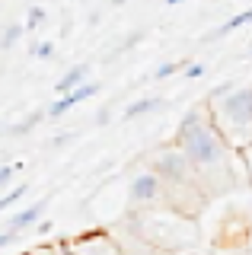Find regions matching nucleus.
<instances>
[{"label":"nucleus","mask_w":252,"mask_h":255,"mask_svg":"<svg viewBox=\"0 0 252 255\" xmlns=\"http://www.w3.org/2000/svg\"><path fill=\"white\" fill-rule=\"evenodd\" d=\"M172 143L182 147V153L192 159V166L198 169L208 195H224L233 188V150L227 147V140L217 134V128L211 125L208 106H195L182 115V122L176 128Z\"/></svg>","instance_id":"f257e3e1"},{"label":"nucleus","mask_w":252,"mask_h":255,"mask_svg":"<svg viewBox=\"0 0 252 255\" xmlns=\"http://www.w3.org/2000/svg\"><path fill=\"white\" fill-rule=\"evenodd\" d=\"M211 115V125L227 140L233 153H246L252 147V86H233L220 83L204 99Z\"/></svg>","instance_id":"f03ea898"},{"label":"nucleus","mask_w":252,"mask_h":255,"mask_svg":"<svg viewBox=\"0 0 252 255\" xmlns=\"http://www.w3.org/2000/svg\"><path fill=\"white\" fill-rule=\"evenodd\" d=\"M131 233H134L144 246L156 252H182L198 243V223L195 217L176 211H137L131 214Z\"/></svg>","instance_id":"7ed1b4c3"},{"label":"nucleus","mask_w":252,"mask_h":255,"mask_svg":"<svg viewBox=\"0 0 252 255\" xmlns=\"http://www.w3.org/2000/svg\"><path fill=\"white\" fill-rule=\"evenodd\" d=\"M128 201H131V214L137 211H169V191H166V182L160 179L153 169H144L131 179V188H128Z\"/></svg>","instance_id":"20e7f679"},{"label":"nucleus","mask_w":252,"mask_h":255,"mask_svg":"<svg viewBox=\"0 0 252 255\" xmlns=\"http://www.w3.org/2000/svg\"><path fill=\"white\" fill-rule=\"evenodd\" d=\"M64 249L70 255H125L115 236L106 230H90V233H80L74 239H64Z\"/></svg>","instance_id":"39448f33"},{"label":"nucleus","mask_w":252,"mask_h":255,"mask_svg":"<svg viewBox=\"0 0 252 255\" xmlns=\"http://www.w3.org/2000/svg\"><path fill=\"white\" fill-rule=\"evenodd\" d=\"M96 93H99V83H96V80H90V83H83V86H80V90H74V93H67V96H58V99H54L45 112H48L51 122H58V118H64L67 112H70V109H77L80 102H90Z\"/></svg>","instance_id":"423d86ee"},{"label":"nucleus","mask_w":252,"mask_h":255,"mask_svg":"<svg viewBox=\"0 0 252 255\" xmlns=\"http://www.w3.org/2000/svg\"><path fill=\"white\" fill-rule=\"evenodd\" d=\"M45 207H48V198H38V201H32V204H26L19 214H13L10 217V223H6V230H26V227H38L42 223V214H45Z\"/></svg>","instance_id":"0eeeda50"},{"label":"nucleus","mask_w":252,"mask_h":255,"mask_svg":"<svg viewBox=\"0 0 252 255\" xmlns=\"http://www.w3.org/2000/svg\"><path fill=\"white\" fill-rule=\"evenodd\" d=\"M83 83H90V64H74V67H67L64 77L54 83V93H58V96H67V93L80 90Z\"/></svg>","instance_id":"6e6552de"},{"label":"nucleus","mask_w":252,"mask_h":255,"mask_svg":"<svg viewBox=\"0 0 252 255\" xmlns=\"http://www.w3.org/2000/svg\"><path fill=\"white\" fill-rule=\"evenodd\" d=\"M249 22H252V6H249V10H243V13H236V16H230V19L220 22L217 29H211L208 35H204V42H217V38H224V35H230V32H236V29L249 26Z\"/></svg>","instance_id":"1a4fd4ad"},{"label":"nucleus","mask_w":252,"mask_h":255,"mask_svg":"<svg viewBox=\"0 0 252 255\" xmlns=\"http://www.w3.org/2000/svg\"><path fill=\"white\" fill-rule=\"evenodd\" d=\"M160 109H166V99H160V96H144V99H137V102H131L128 109H125V118H144V115H150V112H160Z\"/></svg>","instance_id":"9d476101"},{"label":"nucleus","mask_w":252,"mask_h":255,"mask_svg":"<svg viewBox=\"0 0 252 255\" xmlns=\"http://www.w3.org/2000/svg\"><path fill=\"white\" fill-rule=\"evenodd\" d=\"M26 35V26L22 22H10V26L0 29V51H13L19 45V38Z\"/></svg>","instance_id":"9b49d317"},{"label":"nucleus","mask_w":252,"mask_h":255,"mask_svg":"<svg viewBox=\"0 0 252 255\" xmlns=\"http://www.w3.org/2000/svg\"><path fill=\"white\" fill-rule=\"evenodd\" d=\"M45 118H48V112H45V109H38V112H32V115H29V118H22L19 125H13V128H10V131H6V134H10V137H22V134L35 131V128L42 125Z\"/></svg>","instance_id":"f8f14e48"},{"label":"nucleus","mask_w":252,"mask_h":255,"mask_svg":"<svg viewBox=\"0 0 252 255\" xmlns=\"http://www.w3.org/2000/svg\"><path fill=\"white\" fill-rule=\"evenodd\" d=\"M26 191H29V185H16V188H10V191H6V195H0V214H3V211H10V207L16 204L22 195H26Z\"/></svg>","instance_id":"ddd939ff"},{"label":"nucleus","mask_w":252,"mask_h":255,"mask_svg":"<svg viewBox=\"0 0 252 255\" xmlns=\"http://www.w3.org/2000/svg\"><path fill=\"white\" fill-rule=\"evenodd\" d=\"M45 16H48V13H45V6H29V16H26V22H22L26 32H35L45 22Z\"/></svg>","instance_id":"4468645a"},{"label":"nucleus","mask_w":252,"mask_h":255,"mask_svg":"<svg viewBox=\"0 0 252 255\" xmlns=\"http://www.w3.org/2000/svg\"><path fill=\"white\" fill-rule=\"evenodd\" d=\"M29 54L38 58V61H51L54 58V42H38V45L29 48Z\"/></svg>","instance_id":"2eb2a0df"},{"label":"nucleus","mask_w":252,"mask_h":255,"mask_svg":"<svg viewBox=\"0 0 252 255\" xmlns=\"http://www.w3.org/2000/svg\"><path fill=\"white\" fill-rule=\"evenodd\" d=\"M179 70H182L179 61H166V64H160V67L153 70V80H169L172 74H179Z\"/></svg>","instance_id":"dca6fc26"},{"label":"nucleus","mask_w":252,"mask_h":255,"mask_svg":"<svg viewBox=\"0 0 252 255\" xmlns=\"http://www.w3.org/2000/svg\"><path fill=\"white\" fill-rule=\"evenodd\" d=\"M208 74V64H201V61H195V64H188V67H182V77L185 80H198Z\"/></svg>","instance_id":"f3484780"},{"label":"nucleus","mask_w":252,"mask_h":255,"mask_svg":"<svg viewBox=\"0 0 252 255\" xmlns=\"http://www.w3.org/2000/svg\"><path fill=\"white\" fill-rule=\"evenodd\" d=\"M13 172H16V166H0V188H3V185H10Z\"/></svg>","instance_id":"a211bd4d"},{"label":"nucleus","mask_w":252,"mask_h":255,"mask_svg":"<svg viewBox=\"0 0 252 255\" xmlns=\"http://www.w3.org/2000/svg\"><path fill=\"white\" fill-rule=\"evenodd\" d=\"M16 230H6V233H0V249H6V246H10V243H16Z\"/></svg>","instance_id":"6ab92c4d"},{"label":"nucleus","mask_w":252,"mask_h":255,"mask_svg":"<svg viewBox=\"0 0 252 255\" xmlns=\"http://www.w3.org/2000/svg\"><path fill=\"white\" fill-rule=\"evenodd\" d=\"M109 122V109H99V115H96V125H106Z\"/></svg>","instance_id":"aec40b11"},{"label":"nucleus","mask_w":252,"mask_h":255,"mask_svg":"<svg viewBox=\"0 0 252 255\" xmlns=\"http://www.w3.org/2000/svg\"><path fill=\"white\" fill-rule=\"evenodd\" d=\"M109 3H112V6H125V3H128V0H109Z\"/></svg>","instance_id":"412c9836"},{"label":"nucleus","mask_w":252,"mask_h":255,"mask_svg":"<svg viewBox=\"0 0 252 255\" xmlns=\"http://www.w3.org/2000/svg\"><path fill=\"white\" fill-rule=\"evenodd\" d=\"M166 3H169V6H179V3H185V0H166Z\"/></svg>","instance_id":"4be33fe9"},{"label":"nucleus","mask_w":252,"mask_h":255,"mask_svg":"<svg viewBox=\"0 0 252 255\" xmlns=\"http://www.w3.org/2000/svg\"><path fill=\"white\" fill-rule=\"evenodd\" d=\"M125 255H140V252H131V249H125Z\"/></svg>","instance_id":"5701e85b"},{"label":"nucleus","mask_w":252,"mask_h":255,"mask_svg":"<svg viewBox=\"0 0 252 255\" xmlns=\"http://www.w3.org/2000/svg\"><path fill=\"white\" fill-rule=\"evenodd\" d=\"M249 58H252V51H249Z\"/></svg>","instance_id":"b1692460"},{"label":"nucleus","mask_w":252,"mask_h":255,"mask_svg":"<svg viewBox=\"0 0 252 255\" xmlns=\"http://www.w3.org/2000/svg\"><path fill=\"white\" fill-rule=\"evenodd\" d=\"M249 255H252V252H249Z\"/></svg>","instance_id":"393cba45"}]
</instances>
